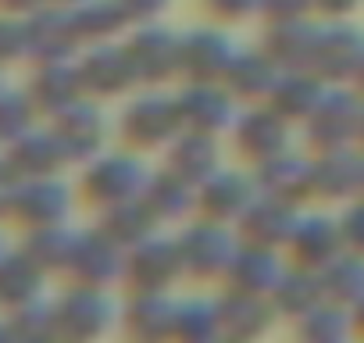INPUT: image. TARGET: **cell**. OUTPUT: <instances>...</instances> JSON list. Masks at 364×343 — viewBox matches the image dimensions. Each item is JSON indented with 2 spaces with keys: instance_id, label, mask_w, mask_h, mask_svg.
Instances as JSON below:
<instances>
[{
  "instance_id": "obj_13",
  "label": "cell",
  "mask_w": 364,
  "mask_h": 343,
  "mask_svg": "<svg viewBox=\"0 0 364 343\" xmlns=\"http://www.w3.org/2000/svg\"><path fill=\"white\" fill-rule=\"evenodd\" d=\"M29 51V26L0 22V61H15Z\"/></svg>"
},
{
  "instance_id": "obj_14",
  "label": "cell",
  "mask_w": 364,
  "mask_h": 343,
  "mask_svg": "<svg viewBox=\"0 0 364 343\" xmlns=\"http://www.w3.org/2000/svg\"><path fill=\"white\" fill-rule=\"evenodd\" d=\"M122 8L139 11V15H150V11H157V8H161V0H122Z\"/></svg>"
},
{
  "instance_id": "obj_7",
  "label": "cell",
  "mask_w": 364,
  "mask_h": 343,
  "mask_svg": "<svg viewBox=\"0 0 364 343\" xmlns=\"http://www.w3.org/2000/svg\"><path fill=\"white\" fill-rule=\"evenodd\" d=\"M75 75L68 72V68H61V65H50V68H43V75H36V83H33V97H36V104H43V107H50V111H65L68 104H72V97H75Z\"/></svg>"
},
{
  "instance_id": "obj_9",
  "label": "cell",
  "mask_w": 364,
  "mask_h": 343,
  "mask_svg": "<svg viewBox=\"0 0 364 343\" xmlns=\"http://www.w3.org/2000/svg\"><path fill=\"white\" fill-rule=\"evenodd\" d=\"M72 236H65L58 226H40L36 229V236L29 240V258L43 268V265H61V261H68L72 258Z\"/></svg>"
},
{
  "instance_id": "obj_10",
  "label": "cell",
  "mask_w": 364,
  "mask_h": 343,
  "mask_svg": "<svg viewBox=\"0 0 364 343\" xmlns=\"http://www.w3.org/2000/svg\"><path fill=\"white\" fill-rule=\"evenodd\" d=\"M114 254H111V247L107 243H97V240H82V243H75L72 247V265H75V272L86 279V283H97V279H104L107 272H111V261Z\"/></svg>"
},
{
  "instance_id": "obj_16",
  "label": "cell",
  "mask_w": 364,
  "mask_h": 343,
  "mask_svg": "<svg viewBox=\"0 0 364 343\" xmlns=\"http://www.w3.org/2000/svg\"><path fill=\"white\" fill-rule=\"evenodd\" d=\"M321 4H325V8H350L353 0H321Z\"/></svg>"
},
{
  "instance_id": "obj_17",
  "label": "cell",
  "mask_w": 364,
  "mask_h": 343,
  "mask_svg": "<svg viewBox=\"0 0 364 343\" xmlns=\"http://www.w3.org/2000/svg\"><path fill=\"white\" fill-rule=\"evenodd\" d=\"M0 261H4V240H0Z\"/></svg>"
},
{
  "instance_id": "obj_6",
  "label": "cell",
  "mask_w": 364,
  "mask_h": 343,
  "mask_svg": "<svg viewBox=\"0 0 364 343\" xmlns=\"http://www.w3.org/2000/svg\"><path fill=\"white\" fill-rule=\"evenodd\" d=\"M72 22L68 19H54V15H43V19H33L29 22V51H36L40 58L54 61L61 58L68 47H72Z\"/></svg>"
},
{
  "instance_id": "obj_2",
  "label": "cell",
  "mask_w": 364,
  "mask_h": 343,
  "mask_svg": "<svg viewBox=\"0 0 364 343\" xmlns=\"http://www.w3.org/2000/svg\"><path fill=\"white\" fill-rule=\"evenodd\" d=\"M65 157L58 136H18L15 150L8 154V164L18 172V176H47V172Z\"/></svg>"
},
{
  "instance_id": "obj_12",
  "label": "cell",
  "mask_w": 364,
  "mask_h": 343,
  "mask_svg": "<svg viewBox=\"0 0 364 343\" xmlns=\"http://www.w3.org/2000/svg\"><path fill=\"white\" fill-rule=\"evenodd\" d=\"M29 125V100L18 93H0V139H18Z\"/></svg>"
},
{
  "instance_id": "obj_3",
  "label": "cell",
  "mask_w": 364,
  "mask_h": 343,
  "mask_svg": "<svg viewBox=\"0 0 364 343\" xmlns=\"http://www.w3.org/2000/svg\"><path fill=\"white\" fill-rule=\"evenodd\" d=\"M104 315H107V304H104L97 293L79 290V293L65 297V304L54 311V322H58L65 332H72V336H93V332H100Z\"/></svg>"
},
{
  "instance_id": "obj_1",
  "label": "cell",
  "mask_w": 364,
  "mask_h": 343,
  "mask_svg": "<svg viewBox=\"0 0 364 343\" xmlns=\"http://www.w3.org/2000/svg\"><path fill=\"white\" fill-rule=\"evenodd\" d=\"M26 222L33 226H58V218L65 215V190L54 186V183H29V186H18L15 194V204H11Z\"/></svg>"
},
{
  "instance_id": "obj_8",
  "label": "cell",
  "mask_w": 364,
  "mask_h": 343,
  "mask_svg": "<svg viewBox=\"0 0 364 343\" xmlns=\"http://www.w3.org/2000/svg\"><path fill=\"white\" fill-rule=\"evenodd\" d=\"M136 176H132V164L129 161H104L100 168H93L90 176V190L104 201H122L132 190Z\"/></svg>"
},
{
  "instance_id": "obj_11",
  "label": "cell",
  "mask_w": 364,
  "mask_h": 343,
  "mask_svg": "<svg viewBox=\"0 0 364 343\" xmlns=\"http://www.w3.org/2000/svg\"><path fill=\"white\" fill-rule=\"evenodd\" d=\"M82 83H90L93 90H118V83L125 79V58L114 54H93L79 75Z\"/></svg>"
},
{
  "instance_id": "obj_15",
  "label": "cell",
  "mask_w": 364,
  "mask_h": 343,
  "mask_svg": "<svg viewBox=\"0 0 364 343\" xmlns=\"http://www.w3.org/2000/svg\"><path fill=\"white\" fill-rule=\"evenodd\" d=\"M40 0H0V8L4 11H26V8H36Z\"/></svg>"
},
{
  "instance_id": "obj_5",
  "label": "cell",
  "mask_w": 364,
  "mask_h": 343,
  "mask_svg": "<svg viewBox=\"0 0 364 343\" xmlns=\"http://www.w3.org/2000/svg\"><path fill=\"white\" fill-rule=\"evenodd\" d=\"M100 139V118L97 111L90 107H65L61 111V129H58V143L65 154H79V150H90L93 143Z\"/></svg>"
},
{
  "instance_id": "obj_4",
  "label": "cell",
  "mask_w": 364,
  "mask_h": 343,
  "mask_svg": "<svg viewBox=\"0 0 364 343\" xmlns=\"http://www.w3.org/2000/svg\"><path fill=\"white\" fill-rule=\"evenodd\" d=\"M40 283V265L29 254H4L0 261V300L4 304H29Z\"/></svg>"
}]
</instances>
